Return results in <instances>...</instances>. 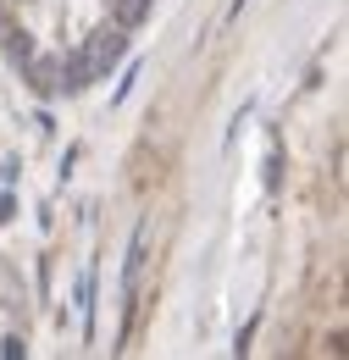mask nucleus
Masks as SVG:
<instances>
[{
    "mask_svg": "<svg viewBox=\"0 0 349 360\" xmlns=\"http://www.w3.org/2000/svg\"><path fill=\"white\" fill-rule=\"evenodd\" d=\"M161 0H0V67L39 100L100 89L156 22Z\"/></svg>",
    "mask_w": 349,
    "mask_h": 360,
    "instance_id": "nucleus-1",
    "label": "nucleus"
},
{
    "mask_svg": "<svg viewBox=\"0 0 349 360\" xmlns=\"http://www.w3.org/2000/svg\"><path fill=\"white\" fill-rule=\"evenodd\" d=\"M34 333H39V316H34L28 277L0 250V355H23V349L34 344Z\"/></svg>",
    "mask_w": 349,
    "mask_h": 360,
    "instance_id": "nucleus-2",
    "label": "nucleus"
}]
</instances>
